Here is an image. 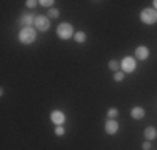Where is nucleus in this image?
<instances>
[{
    "instance_id": "obj_1",
    "label": "nucleus",
    "mask_w": 157,
    "mask_h": 150,
    "mask_svg": "<svg viewBox=\"0 0 157 150\" xmlns=\"http://www.w3.org/2000/svg\"><path fill=\"white\" fill-rule=\"evenodd\" d=\"M35 37H37V32H35V28H33V27H24L20 32H18V40H20L24 45L33 43Z\"/></svg>"
},
{
    "instance_id": "obj_2",
    "label": "nucleus",
    "mask_w": 157,
    "mask_h": 150,
    "mask_svg": "<svg viewBox=\"0 0 157 150\" xmlns=\"http://www.w3.org/2000/svg\"><path fill=\"white\" fill-rule=\"evenodd\" d=\"M75 35V30H74L72 24H69V22H63V24H60L57 27V37L62 40H69L72 39V37Z\"/></svg>"
},
{
    "instance_id": "obj_3",
    "label": "nucleus",
    "mask_w": 157,
    "mask_h": 150,
    "mask_svg": "<svg viewBox=\"0 0 157 150\" xmlns=\"http://www.w3.org/2000/svg\"><path fill=\"white\" fill-rule=\"evenodd\" d=\"M140 22L142 24H145V25H154L155 22H157V10L154 9H144L140 12Z\"/></svg>"
},
{
    "instance_id": "obj_4",
    "label": "nucleus",
    "mask_w": 157,
    "mask_h": 150,
    "mask_svg": "<svg viewBox=\"0 0 157 150\" xmlns=\"http://www.w3.org/2000/svg\"><path fill=\"white\" fill-rule=\"evenodd\" d=\"M136 67H137V62H136V58H134V57H124V58H122L121 69H122V72H124V73H132L134 70H136Z\"/></svg>"
},
{
    "instance_id": "obj_5",
    "label": "nucleus",
    "mask_w": 157,
    "mask_h": 150,
    "mask_svg": "<svg viewBox=\"0 0 157 150\" xmlns=\"http://www.w3.org/2000/svg\"><path fill=\"white\" fill-rule=\"evenodd\" d=\"M50 28V18L45 15H37L35 17V30L39 32H47Z\"/></svg>"
},
{
    "instance_id": "obj_6",
    "label": "nucleus",
    "mask_w": 157,
    "mask_h": 150,
    "mask_svg": "<svg viewBox=\"0 0 157 150\" xmlns=\"http://www.w3.org/2000/svg\"><path fill=\"white\" fill-rule=\"evenodd\" d=\"M65 114H63L62 110H54L50 114V120H52V123H55V127H59V125H63L65 123Z\"/></svg>"
},
{
    "instance_id": "obj_7",
    "label": "nucleus",
    "mask_w": 157,
    "mask_h": 150,
    "mask_svg": "<svg viewBox=\"0 0 157 150\" xmlns=\"http://www.w3.org/2000/svg\"><path fill=\"white\" fill-rule=\"evenodd\" d=\"M18 24L22 25V28L24 27H32V25H35V15L33 13H24L20 18H18Z\"/></svg>"
},
{
    "instance_id": "obj_8",
    "label": "nucleus",
    "mask_w": 157,
    "mask_h": 150,
    "mask_svg": "<svg viewBox=\"0 0 157 150\" xmlns=\"http://www.w3.org/2000/svg\"><path fill=\"white\" fill-rule=\"evenodd\" d=\"M104 129H105V133H109V135L117 133V132H119V123H117V120H115V118H109V120L105 122V125H104Z\"/></svg>"
},
{
    "instance_id": "obj_9",
    "label": "nucleus",
    "mask_w": 157,
    "mask_h": 150,
    "mask_svg": "<svg viewBox=\"0 0 157 150\" xmlns=\"http://www.w3.org/2000/svg\"><path fill=\"white\" fill-rule=\"evenodd\" d=\"M136 58H139V60H147L149 58V48L145 47V45H139V47L136 48Z\"/></svg>"
},
{
    "instance_id": "obj_10",
    "label": "nucleus",
    "mask_w": 157,
    "mask_h": 150,
    "mask_svg": "<svg viewBox=\"0 0 157 150\" xmlns=\"http://www.w3.org/2000/svg\"><path fill=\"white\" fill-rule=\"evenodd\" d=\"M130 117L134 120H140L145 117V110L142 107H134V108H130Z\"/></svg>"
},
{
    "instance_id": "obj_11",
    "label": "nucleus",
    "mask_w": 157,
    "mask_h": 150,
    "mask_svg": "<svg viewBox=\"0 0 157 150\" xmlns=\"http://www.w3.org/2000/svg\"><path fill=\"white\" fill-rule=\"evenodd\" d=\"M144 137H145V140H149V142L155 140L157 138V130L154 129V127H147V129L144 130Z\"/></svg>"
},
{
    "instance_id": "obj_12",
    "label": "nucleus",
    "mask_w": 157,
    "mask_h": 150,
    "mask_svg": "<svg viewBox=\"0 0 157 150\" xmlns=\"http://www.w3.org/2000/svg\"><path fill=\"white\" fill-rule=\"evenodd\" d=\"M74 40H75V43H84L87 40V33L82 32V30H77L75 35H74Z\"/></svg>"
},
{
    "instance_id": "obj_13",
    "label": "nucleus",
    "mask_w": 157,
    "mask_h": 150,
    "mask_svg": "<svg viewBox=\"0 0 157 150\" xmlns=\"http://www.w3.org/2000/svg\"><path fill=\"white\" fill-rule=\"evenodd\" d=\"M109 69L114 73L119 72V70H121V62H117V60H110V62H109Z\"/></svg>"
},
{
    "instance_id": "obj_14",
    "label": "nucleus",
    "mask_w": 157,
    "mask_h": 150,
    "mask_svg": "<svg viewBox=\"0 0 157 150\" xmlns=\"http://www.w3.org/2000/svg\"><path fill=\"white\" fill-rule=\"evenodd\" d=\"M117 115H119V110L115 107H110L109 110H107V117L109 118H117Z\"/></svg>"
},
{
    "instance_id": "obj_15",
    "label": "nucleus",
    "mask_w": 157,
    "mask_h": 150,
    "mask_svg": "<svg viewBox=\"0 0 157 150\" xmlns=\"http://www.w3.org/2000/svg\"><path fill=\"white\" fill-rule=\"evenodd\" d=\"M39 3H40L42 7H47V9L50 10V9H54V3H55V2H54V0H40Z\"/></svg>"
},
{
    "instance_id": "obj_16",
    "label": "nucleus",
    "mask_w": 157,
    "mask_h": 150,
    "mask_svg": "<svg viewBox=\"0 0 157 150\" xmlns=\"http://www.w3.org/2000/svg\"><path fill=\"white\" fill-rule=\"evenodd\" d=\"M124 77H125V73L122 72V70H119V72L114 73V80L115 82H122V80H124Z\"/></svg>"
},
{
    "instance_id": "obj_17",
    "label": "nucleus",
    "mask_w": 157,
    "mask_h": 150,
    "mask_svg": "<svg viewBox=\"0 0 157 150\" xmlns=\"http://www.w3.org/2000/svg\"><path fill=\"white\" fill-rule=\"evenodd\" d=\"M55 135H57V137H63V135H65V127L63 125L55 127Z\"/></svg>"
},
{
    "instance_id": "obj_18",
    "label": "nucleus",
    "mask_w": 157,
    "mask_h": 150,
    "mask_svg": "<svg viewBox=\"0 0 157 150\" xmlns=\"http://www.w3.org/2000/svg\"><path fill=\"white\" fill-rule=\"evenodd\" d=\"M59 15H60V12H59L57 9H50V10H48V17H50V18H57Z\"/></svg>"
},
{
    "instance_id": "obj_19",
    "label": "nucleus",
    "mask_w": 157,
    "mask_h": 150,
    "mask_svg": "<svg viewBox=\"0 0 157 150\" xmlns=\"http://www.w3.org/2000/svg\"><path fill=\"white\" fill-rule=\"evenodd\" d=\"M37 3H39V2H35V0H27V2H25V5H27L29 9H35Z\"/></svg>"
},
{
    "instance_id": "obj_20",
    "label": "nucleus",
    "mask_w": 157,
    "mask_h": 150,
    "mask_svg": "<svg viewBox=\"0 0 157 150\" xmlns=\"http://www.w3.org/2000/svg\"><path fill=\"white\" fill-rule=\"evenodd\" d=\"M142 150H151V142L145 140L144 144H142Z\"/></svg>"
},
{
    "instance_id": "obj_21",
    "label": "nucleus",
    "mask_w": 157,
    "mask_h": 150,
    "mask_svg": "<svg viewBox=\"0 0 157 150\" xmlns=\"http://www.w3.org/2000/svg\"><path fill=\"white\" fill-rule=\"evenodd\" d=\"M152 3H154V7H152V9H154V10H157V0H154Z\"/></svg>"
}]
</instances>
